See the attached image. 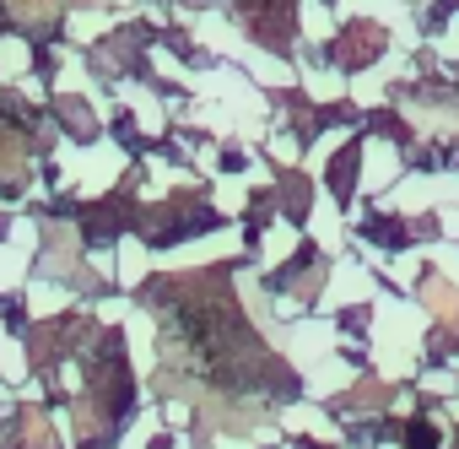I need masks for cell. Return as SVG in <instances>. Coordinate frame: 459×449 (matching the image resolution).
<instances>
[{
    "label": "cell",
    "mask_w": 459,
    "mask_h": 449,
    "mask_svg": "<svg viewBox=\"0 0 459 449\" xmlns=\"http://www.w3.org/2000/svg\"><path fill=\"white\" fill-rule=\"evenodd\" d=\"M22 173H28V146L12 130H0V179H22Z\"/></svg>",
    "instance_id": "cell-1"
},
{
    "label": "cell",
    "mask_w": 459,
    "mask_h": 449,
    "mask_svg": "<svg viewBox=\"0 0 459 449\" xmlns=\"http://www.w3.org/2000/svg\"><path fill=\"white\" fill-rule=\"evenodd\" d=\"M60 17V0H17V22L28 28H49Z\"/></svg>",
    "instance_id": "cell-2"
},
{
    "label": "cell",
    "mask_w": 459,
    "mask_h": 449,
    "mask_svg": "<svg viewBox=\"0 0 459 449\" xmlns=\"http://www.w3.org/2000/svg\"><path fill=\"white\" fill-rule=\"evenodd\" d=\"M427 304H432L443 320H454V314H459V293H448V282H437V277L427 282Z\"/></svg>",
    "instance_id": "cell-3"
},
{
    "label": "cell",
    "mask_w": 459,
    "mask_h": 449,
    "mask_svg": "<svg viewBox=\"0 0 459 449\" xmlns=\"http://www.w3.org/2000/svg\"><path fill=\"white\" fill-rule=\"evenodd\" d=\"M22 438H28V449H55V433H49V422L39 411L22 417Z\"/></svg>",
    "instance_id": "cell-4"
}]
</instances>
